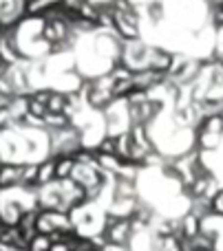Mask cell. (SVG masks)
I'll return each mask as SVG.
<instances>
[{
	"label": "cell",
	"instance_id": "8fae6325",
	"mask_svg": "<svg viewBox=\"0 0 223 251\" xmlns=\"http://www.w3.org/2000/svg\"><path fill=\"white\" fill-rule=\"evenodd\" d=\"M91 251H93V249H91Z\"/></svg>",
	"mask_w": 223,
	"mask_h": 251
},
{
	"label": "cell",
	"instance_id": "277c9868",
	"mask_svg": "<svg viewBox=\"0 0 223 251\" xmlns=\"http://www.w3.org/2000/svg\"><path fill=\"white\" fill-rule=\"evenodd\" d=\"M51 249V236L49 234H38L35 238H31L29 251H49Z\"/></svg>",
	"mask_w": 223,
	"mask_h": 251
},
{
	"label": "cell",
	"instance_id": "30bf717a",
	"mask_svg": "<svg viewBox=\"0 0 223 251\" xmlns=\"http://www.w3.org/2000/svg\"><path fill=\"white\" fill-rule=\"evenodd\" d=\"M0 168H2V165H0Z\"/></svg>",
	"mask_w": 223,
	"mask_h": 251
},
{
	"label": "cell",
	"instance_id": "6da1fadb",
	"mask_svg": "<svg viewBox=\"0 0 223 251\" xmlns=\"http://www.w3.org/2000/svg\"><path fill=\"white\" fill-rule=\"evenodd\" d=\"M13 183H22V168L2 165L0 168V187H9Z\"/></svg>",
	"mask_w": 223,
	"mask_h": 251
},
{
	"label": "cell",
	"instance_id": "8992f818",
	"mask_svg": "<svg viewBox=\"0 0 223 251\" xmlns=\"http://www.w3.org/2000/svg\"><path fill=\"white\" fill-rule=\"evenodd\" d=\"M100 152H104V154H119L117 143H115L113 139H106V141H102L100 143Z\"/></svg>",
	"mask_w": 223,
	"mask_h": 251
},
{
	"label": "cell",
	"instance_id": "5b68a950",
	"mask_svg": "<svg viewBox=\"0 0 223 251\" xmlns=\"http://www.w3.org/2000/svg\"><path fill=\"white\" fill-rule=\"evenodd\" d=\"M38 170L35 165H27L22 168V183H38Z\"/></svg>",
	"mask_w": 223,
	"mask_h": 251
},
{
	"label": "cell",
	"instance_id": "9c48e42d",
	"mask_svg": "<svg viewBox=\"0 0 223 251\" xmlns=\"http://www.w3.org/2000/svg\"><path fill=\"white\" fill-rule=\"evenodd\" d=\"M71 251H82V249H80V247H78V249H75V247H73V249H71Z\"/></svg>",
	"mask_w": 223,
	"mask_h": 251
},
{
	"label": "cell",
	"instance_id": "ba28073f",
	"mask_svg": "<svg viewBox=\"0 0 223 251\" xmlns=\"http://www.w3.org/2000/svg\"><path fill=\"white\" fill-rule=\"evenodd\" d=\"M212 209H215V212H219V214H223V192H219V194L212 199Z\"/></svg>",
	"mask_w": 223,
	"mask_h": 251
},
{
	"label": "cell",
	"instance_id": "7a4b0ae2",
	"mask_svg": "<svg viewBox=\"0 0 223 251\" xmlns=\"http://www.w3.org/2000/svg\"><path fill=\"white\" fill-rule=\"evenodd\" d=\"M128 229H131L128 221H119V223H115L113 229H111V240H113L115 245H117V243H126V238H128Z\"/></svg>",
	"mask_w": 223,
	"mask_h": 251
},
{
	"label": "cell",
	"instance_id": "3957f363",
	"mask_svg": "<svg viewBox=\"0 0 223 251\" xmlns=\"http://www.w3.org/2000/svg\"><path fill=\"white\" fill-rule=\"evenodd\" d=\"M51 178H57L56 163H53V161H47V163H42L38 170V183H49Z\"/></svg>",
	"mask_w": 223,
	"mask_h": 251
},
{
	"label": "cell",
	"instance_id": "52a82bcc",
	"mask_svg": "<svg viewBox=\"0 0 223 251\" xmlns=\"http://www.w3.org/2000/svg\"><path fill=\"white\" fill-rule=\"evenodd\" d=\"M9 119H11V110H7V106H2L0 108V128H4L9 124Z\"/></svg>",
	"mask_w": 223,
	"mask_h": 251
}]
</instances>
